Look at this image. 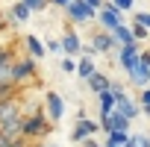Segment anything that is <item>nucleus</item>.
I'll return each instance as SVG.
<instances>
[{
    "instance_id": "obj_23",
    "label": "nucleus",
    "mask_w": 150,
    "mask_h": 147,
    "mask_svg": "<svg viewBox=\"0 0 150 147\" xmlns=\"http://www.w3.org/2000/svg\"><path fill=\"white\" fill-rule=\"evenodd\" d=\"M59 68H62L65 74H77V59H74V56H65V59L59 62Z\"/></svg>"
},
{
    "instance_id": "obj_8",
    "label": "nucleus",
    "mask_w": 150,
    "mask_h": 147,
    "mask_svg": "<svg viewBox=\"0 0 150 147\" xmlns=\"http://www.w3.org/2000/svg\"><path fill=\"white\" fill-rule=\"evenodd\" d=\"M44 112H47V118H50L53 124H59V121L65 118V97H62L59 91H47V94H44Z\"/></svg>"
},
{
    "instance_id": "obj_33",
    "label": "nucleus",
    "mask_w": 150,
    "mask_h": 147,
    "mask_svg": "<svg viewBox=\"0 0 150 147\" xmlns=\"http://www.w3.org/2000/svg\"><path fill=\"white\" fill-rule=\"evenodd\" d=\"M50 3H53V6H59V9H65V6L71 3V0H50Z\"/></svg>"
},
{
    "instance_id": "obj_14",
    "label": "nucleus",
    "mask_w": 150,
    "mask_h": 147,
    "mask_svg": "<svg viewBox=\"0 0 150 147\" xmlns=\"http://www.w3.org/2000/svg\"><path fill=\"white\" fill-rule=\"evenodd\" d=\"M86 86L91 88V94H103V91H109L112 88V80L106 77V74H91V80H86Z\"/></svg>"
},
{
    "instance_id": "obj_5",
    "label": "nucleus",
    "mask_w": 150,
    "mask_h": 147,
    "mask_svg": "<svg viewBox=\"0 0 150 147\" xmlns=\"http://www.w3.org/2000/svg\"><path fill=\"white\" fill-rule=\"evenodd\" d=\"M127 77H129V86H135V88H147V86H150V62L144 59V53H141L138 62L127 71Z\"/></svg>"
},
{
    "instance_id": "obj_13",
    "label": "nucleus",
    "mask_w": 150,
    "mask_h": 147,
    "mask_svg": "<svg viewBox=\"0 0 150 147\" xmlns=\"http://www.w3.org/2000/svg\"><path fill=\"white\" fill-rule=\"evenodd\" d=\"M59 41H62L65 56H80V53H83V38H80L77 30H65V35H62Z\"/></svg>"
},
{
    "instance_id": "obj_17",
    "label": "nucleus",
    "mask_w": 150,
    "mask_h": 147,
    "mask_svg": "<svg viewBox=\"0 0 150 147\" xmlns=\"http://www.w3.org/2000/svg\"><path fill=\"white\" fill-rule=\"evenodd\" d=\"M91 74H97V68H94V59H91V56H83V59H77V77H80V80H91Z\"/></svg>"
},
{
    "instance_id": "obj_9",
    "label": "nucleus",
    "mask_w": 150,
    "mask_h": 147,
    "mask_svg": "<svg viewBox=\"0 0 150 147\" xmlns=\"http://www.w3.org/2000/svg\"><path fill=\"white\" fill-rule=\"evenodd\" d=\"M141 53H144V50L138 47V41H132V44H124V47H118V56H115V59H118V65H121L124 71H129V68L138 62V56H141Z\"/></svg>"
},
{
    "instance_id": "obj_29",
    "label": "nucleus",
    "mask_w": 150,
    "mask_h": 147,
    "mask_svg": "<svg viewBox=\"0 0 150 147\" xmlns=\"http://www.w3.org/2000/svg\"><path fill=\"white\" fill-rule=\"evenodd\" d=\"M47 50H50V53H65V50H62V41H56V38L47 41Z\"/></svg>"
},
{
    "instance_id": "obj_25",
    "label": "nucleus",
    "mask_w": 150,
    "mask_h": 147,
    "mask_svg": "<svg viewBox=\"0 0 150 147\" xmlns=\"http://www.w3.org/2000/svg\"><path fill=\"white\" fill-rule=\"evenodd\" d=\"M112 3H115L121 12H132V9H135V0H112Z\"/></svg>"
},
{
    "instance_id": "obj_15",
    "label": "nucleus",
    "mask_w": 150,
    "mask_h": 147,
    "mask_svg": "<svg viewBox=\"0 0 150 147\" xmlns=\"http://www.w3.org/2000/svg\"><path fill=\"white\" fill-rule=\"evenodd\" d=\"M24 44H27V50H30V56H33V59H44V56H47V44H44L38 35H27V38H24Z\"/></svg>"
},
{
    "instance_id": "obj_12",
    "label": "nucleus",
    "mask_w": 150,
    "mask_h": 147,
    "mask_svg": "<svg viewBox=\"0 0 150 147\" xmlns=\"http://www.w3.org/2000/svg\"><path fill=\"white\" fill-rule=\"evenodd\" d=\"M115 109H118L124 118H129V121H135L138 115H144V112H141V103H138L135 97H129V94L118 97V100H115Z\"/></svg>"
},
{
    "instance_id": "obj_6",
    "label": "nucleus",
    "mask_w": 150,
    "mask_h": 147,
    "mask_svg": "<svg viewBox=\"0 0 150 147\" xmlns=\"http://www.w3.org/2000/svg\"><path fill=\"white\" fill-rule=\"evenodd\" d=\"M94 132H100V121H91V118H77L71 129V141L74 144H83L86 138H94Z\"/></svg>"
},
{
    "instance_id": "obj_34",
    "label": "nucleus",
    "mask_w": 150,
    "mask_h": 147,
    "mask_svg": "<svg viewBox=\"0 0 150 147\" xmlns=\"http://www.w3.org/2000/svg\"><path fill=\"white\" fill-rule=\"evenodd\" d=\"M103 147H127V144H115V141H109V138H106V141H103Z\"/></svg>"
},
{
    "instance_id": "obj_10",
    "label": "nucleus",
    "mask_w": 150,
    "mask_h": 147,
    "mask_svg": "<svg viewBox=\"0 0 150 147\" xmlns=\"http://www.w3.org/2000/svg\"><path fill=\"white\" fill-rule=\"evenodd\" d=\"M18 118H24L18 97H6V100H0V127L9 124V121H18Z\"/></svg>"
},
{
    "instance_id": "obj_3",
    "label": "nucleus",
    "mask_w": 150,
    "mask_h": 147,
    "mask_svg": "<svg viewBox=\"0 0 150 147\" xmlns=\"http://www.w3.org/2000/svg\"><path fill=\"white\" fill-rule=\"evenodd\" d=\"M97 21H100V27H103V30H109V33H112V30H118V27L124 24V12L112 3V0H106L103 9L97 12Z\"/></svg>"
},
{
    "instance_id": "obj_22",
    "label": "nucleus",
    "mask_w": 150,
    "mask_h": 147,
    "mask_svg": "<svg viewBox=\"0 0 150 147\" xmlns=\"http://www.w3.org/2000/svg\"><path fill=\"white\" fill-rule=\"evenodd\" d=\"M132 33H135L138 41H147V38H150V30H147L144 24H138V21H132Z\"/></svg>"
},
{
    "instance_id": "obj_1",
    "label": "nucleus",
    "mask_w": 150,
    "mask_h": 147,
    "mask_svg": "<svg viewBox=\"0 0 150 147\" xmlns=\"http://www.w3.org/2000/svg\"><path fill=\"white\" fill-rule=\"evenodd\" d=\"M53 132V121L47 118L44 109H35L33 115H24V138L27 141H41Z\"/></svg>"
},
{
    "instance_id": "obj_2",
    "label": "nucleus",
    "mask_w": 150,
    "mask_h": 147,
    "mask_svg": "<svg viewBox=\"0 0 150 147\" xmlns=\"http://www.w3.org/2000/svg\"><path fill=\"white\" fill-rule=\"evenodd\" d=\"M65 18H68V24L80 27V24L94 21V18H97V9H91L86 0H71V3L65 6Z\"/></svg>"
},
{
    "instance_id": "obj_20",
    "label": "nucleus",
    "mask_w": 150,
    "mask_h": 147,
    "mask_svg": "<svg viewBox=\"0 0 150 147\" xmlns=\"http://www.w3.org/2000/svg\"><path fill=\"white\" fill-rule=\"evenodd\" d=\"M127 147H150V135L147 132H132Z\"/></svg>"
},
{
    "instance_id": "obj_36",
    "label": "nucleus",
    "mask_w": 150,
    "mask_h": 147,
    "mask_svg": "<svg viewBox=\"0 0 150 147\" xmlns=\"http://www.w3.org/2000/svg\"><path fill=\"white\" fill-rule=\"evenodd\" d=\"M144 59H147V62H150V47H147V50H144Z\"/></svg>"
},
{
    "instance_id": "obj_28",
    "label": "nucleus",
    "mask_w": 150,
    "mask_h": 147,
    "mask_svg": "<svg viewBox=\"0 0 150 147\" xmlns=\"http://www.w3.org/2000/svg\"><path fill=\"white\" fill-rule=\"evenodd\" d=\"M132 21H138V24H144L147 30H150V12H135V18Z\"/></svg>"
},
{
    "instance_id": "obj_24",
    "label": "nucleus",
    "mask_w": 150,
    "mask_h": 147,
    "mask_svg": "<svg viewBox=\"0 0 150 147\" xmlns=\"http://www.w3.org/2000/svg\"><path fill=\"white\" fill-rule=\"evenodd\" d=\"M24 3H27L33 12H44V9L50 6V0H24Z\"/></svg>"
},
{
    "instance_id": "obj_32",
    "label": "nucleus",
    "mask_w": 150,
    "mask_h": 147,
    "mask_svg": "<svg viewBox=\"0 0 150 147\" xmlns=\"http://www.w3.org/2000/svg\"><path fill=\"white\" fill-rule=\"evenodd\" d=\"M9 59H12V53H9L6 47H0V62H9Z\"/></svg>"
},
{
    "instance_id": "obj_7",
    "label": "nucleus",
    "mask_w": 150,
    "mask_h": 147,
    "mask_svg": "<svg viewBox=\"0 0 150 147\" xmlns=\"http://www.w3.org/2000/svg\"><path fill=\"white\" fill-rule=\"evenodd\" d=\"M97 121H100V129H103L106 135H109V132H129V124H132V121L124 118L118 109L109 112V115H103V118H97Z\"/></svg>"
},
{
    "instance_id": "obj_31",
    "label": "nucleus",
    "mask_w": 150,
    "mask_h": 147,
    "mask_svg": "<svg viewBox=\"0 0 150 147\" xmlns=\"http://www.w3.org/2000/svg\"><path fill=\"white\" fill-rule=\"evenodd\" d=\"M80 147H103V144H100V141H94V138H86Z\"/></svg>"
},
{
    "instance_id": "obj_38",
    "label": "nucleus",
    "mask_w": 150,
    "mask_h": 147,
    "mask_svg": "<svg viewBox=\"0 0 150 147\" xmlns=\"http://www.w3.org/2000/svg\"><path fill=\"white\" fill-rule=\"evenodd\" d=\"M0 27H3V21H0Z\"/></svg>"
},
{
    "instance_id": "obj_18",
    "label": "nucleus",
    "mask_w": 150,
    "mask_h": 147,
    "mask_svg": "<svg viewBox=\"0 0 150 147\" xmlns=\"http://www.w3.org/2000/svg\"><path fill=\"white\" fill-rule=\"evenodd\" d=\"M112 35H115L118 47H124V44H132V41H138V38H135V33H132V27H127V24H121L118 30H112Z\"/></svg>"
},
{
    "instance_id": "obj_4",
    "label": "nucleus",
    "mask_w": 150,
    "mask_h": 147,
    "mask_svg": "<svg viewBox=\"0 0 150 147\" xmlns=\"http://www.w3.org/2000/svg\"><path fill=\"white\" fill-rule=\"evenodd\" d=\"M33 77H35V59H33V56L15 59V65H12V83H15V86H24V83L33 80Z\"/></svg>"
},
{
    "instance_id": "obj_35",
    "label": "nucleus",
    "mask_w": 150,
    "mask_h": 147,
    "mask_svg": "<svg viewBox=\"0 0 150 147\" xmlns=\"http://www.w3.org/2000/svg\"><path fill=\"white\" fill-rule=\"evenodd\" d=\"M141 112H144V115H147V118H150V106H144V109H141Z\"/></svg>"
},
{
    "instance_id": "obj_30",
    "label": "nucleus",
    "mask_w": 150,
    "mask_h": 147,
    "mask_svg": "<svg viewBox=\"0 0 150 147\" xmlns=\"http://www.w3.org/2000/svg\"><path fill=\"white\" fill-rule=\"evenodd\" d=\"M86 3H88L91 9H97V12H100V9H103V3H106V0H86Z\"/></svg>"
},
{
    "instance_id": "obj_21",
    "label": "nucleus",
    "mask_w": 150,
    "mask_h": 147,
    "mask_svg": "<svg viewBox=\"0 0 150 147\" xmlns=\"http://www.w3.org/2000/svg\"><path fill=\"white\" fill-rule=\"evenodd\" d=\"M30 141L27 138H6V135H0V147H27Z\"/></svg>"
},
{
    "instance_id": "obj_16",
    "label": "nucleus",
    "mask_w": 150,
    "mask_h": 147,
    "mask_svg": "<svg viewBox=\"0 0 150 147\" xmlns=\"http://www.w3.org/2000/svg\"><path fill=\"white\" fill-rule=\"evenodd\" d=\"M9 18H12V21H18V24H27V21L33 18V9L24 3V0H18V3L9 9Z\"/></svg>"
},
{
    "instance_id": "obj_11",
    "label": "nucleus",
    "mask_w": 150,
    "mask_h": 147,
    "mask_svg": "<svg viewBox=\"0 0 150 147\" xmlns=\"http://www.w3.org/2000/svg\"><path fill=\"white\" fill-rule=\"evenodd\" d=\"M91 47H94V53H112V50H118V41L109 30H100L91 35Z\"/></svg>"
},
{
    "instance_id": "obj_19",
    "label": "nucleus",
    "mask_w": 150,
    "mask_h": 147,
    "mask_svg": "<svg viewBox=\"0 0 150 147\" xmlns=\"http://www.w3.org/2000/svg\"><path fill=\"white\" fill-rule=\"evenodd\" d=\"M97 109H100V118L109 115V112H115V94H112V91L97 94Z\"/></svg>"
},
{
    "instance_id": "obj_37",
    "label": "nucleus",
    "mask_w": 150,
    "mask_h": 147,
    "mask_svg": "<svg viewBox=\"0 0 150 147\" xmlns=\"http://www.w3.org/2000/svg\"><path fill=\"white\" fill-rule=\"evenodd\" d=\"M41 147H56V144H41Z\"/></svg>"
},
{
    "instance_id": "obj_26",
    "label": "nucleus",
    "mask_w": 150,
    "mask_h": 147,
    "mask_svg": "<svg viewBox=\"0 0 150 147\" xmlns=\"http://www.w3.org/2000/svg\"><path fill=\"white\" fill-rule=\"evenodd\" d=\"M109 91H112V94H115V100H118V97H124V94H127V88H124V83H118V80H112V88H109Z\"/></svg>"
},
{
    "instance_id": "obj_27",
    "label": "nucleus",
    "mask_w": 150,
    "mask_h": 147,
    "mask_svg": "<svg viewBox=\"0 0 150 147\" xmlns=\"http://www.w3.org/2000/svg\"><path fill=\"white\" fill-rule=\"evenodd\" d=\"M138 103H141V109H144V106H150V86L138 91Z\"/></svg>"
}]
</instances>
